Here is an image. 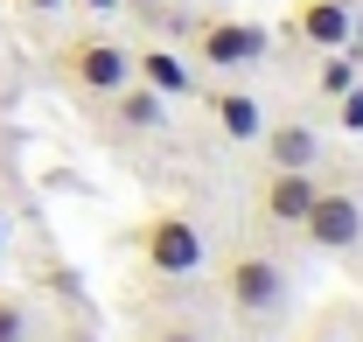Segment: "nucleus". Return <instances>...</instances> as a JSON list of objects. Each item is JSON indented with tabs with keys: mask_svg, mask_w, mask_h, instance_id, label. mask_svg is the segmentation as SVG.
I'll use <instances>...</instances> for the list:
<instances>
[{
	"mask_svg": "<svg viewBox=\"0 0 363 342\" xmlns=\"http://www.w3.org/2000/svg\"><path fill=\"white\" fill-rule=\"evenodd\" d=\"M217 287H224V307L238 321H252V329H266V321L286 314V265L266 245H230L217 258Z\"/></svg>",
	"mask_w": 363,
	"mask_h": 342,
	"instance_id": "obj_1",
	"label": "nucleus"
},
{
	"mask_svg": "<svg viewBox=\"0 0 363 342\" xmlns=\"http://www.w3.org/2000/svg\"><path fill=\"white\" fill-rule=\"evenodd\" d=\"M56 84L77 91V98H112V91L133 84V49L112 43V35H70V43L49 56Z\"/></svg>",
	"mask_w": 363,
	"mask_h": 342,
	"instance_id": "obj_2",
	"label": "nucleus"
},
{
	"mask_svg": "<svg viewBox=\"0 0 363 342\" xmlns=\"http://www.w3.org/2000/svg\"><path fill=\"white\" fill-rule=\"evenodd\" d=\"M133 252H140V265H147L154 280H196V272L210 265L203 224H196V216H182V210L147 216V224H140V238H133Z\"/></svg>",
	"mask_w": 363,
	"mask_h": 342,
	"instance_id": "obj_3",
	"label": "nucleus"
},
{
	"mask_svg": "<svg viewBox=\"0 0 363 342\" xmlns=\"http://www.w3.org/2000/svg\"><path fill=\"white\" fill-rule=\"evenodd\" d=\"M189 43H196V63H203V70H224L230 77V70H252L272 49V28L252 21V14H210V21L189 28Z\"/></svg>",
	"mask_w": 363,
	"mask_h": 342,
	"instance_id": "obj_4",
	"label": "nucleus"
},
{
	"mask_svg": "<svg viewBox=\"0 0 363 342\" xmlns=\"http://www.w3.org/2000/svg\"><path fill=\"white\" fill-rule=\"evenodd\" d=\"M301 238H308L315 252H328V258H350L363 245V203L350 189H315V203L301 216Z\"/></svg>",
	"mask_w": 363,
	"mask_h": 342,
	"instance_id": "obj_5",
	"label": "nucleus"
},
{
	"mask_svg": "<svg viewBox=\"0 0 363 342\" xmlns=\"http://www.w3.org/2000/svg\"><path fill=\"white\" fill-rule=\"evenodd\" d=\"M315 189H321L315 168H266V182H259V216H266L272 231H301Z\"/></svg>",
	"mask_w": 363,
	"mask_h": 342,
	"instance_id": "obj_6",
	"label": "nucleus"
},
{
	"mask_svg": "<svg viewBox=\"0 0 363 342\" xmlns=\"http://www.w3.org/2000/svg\"><path fill=\"white\" fill-rule=\"evenodd\" d=\"M350 28H357L350 0H294V14H286V35L308 49H350Z\"/></svg>",
	"mask_w": 363,
	"mask_h": 342,
	"instance_id": "obj_7",
	"label": "nucleus"
},
{
	"mask_svg": "<svg viewBox=\"0 0 363 342\" xmlns=\"http://www.w3.org/2000/svg\"><path fill=\"white\" fill-rule=\"evenodd\" d=\"M259 147H266V168H315V161H321V133L308 126V119L259 126Z\"/></svg>",
	"mask_w": 363,
	"mask_h": 342,
	"instance_id": "obj_8",
	"label": "nucleus"
},
{
	"mask_svg": "<svg viewBox=\"0 0 363 342\" xmlns=\"http://www.w3.org/2000/svg\"><path fill=\"white\" fill-rule=\"evenodd\" d=\"M133 77H140V84H154L168 105H175V98H196V63H189L182 49H140V56H133Z\"/></svg>",
	"mask_w": 363,
	"mask_h": 342,
	"instance_id": "obj_9",
	"label": "nucleus"
},
{
	"mask_svg": "<svg viewBox=\"0 0 363 342\" xmlns=\"http://www.w3.org/2000/svg\"><path fill=\"white\" fill-rule=\"evenodd\" d=\"M210 112H217L224 140H238V147H259L266 112H259V98H252V91H210Z\"/></svg>",
	"mask_w": 363,
	"mask_h": 342,
	"instance_id": "obj_10",
	"label": "nucleus"
},
{
	"mask_svg": "<svg viewBox=\"0 0 363 342\" xmlns=\"http://www.w3.org/2000/svg\"><path fill=\"white\" fill-rule=\"evenodd\" d=\"M112 105H119V126H133V133H154L161 119H168V98H161L154 84H140V77L126 91H112Z\"/></svg>",
	"mask_w": 363,
	"mask_h": 342,
	"instance_id": "obj_11",
	"label": "nucleus"
},
{
	"mask_svg": "<svg viewBox=\"0 0 363 342\" xmlns=\"http://www.w3.org/2000/svg\"><path fill=\"white\" fill-rule=\"evenodd\" d=\"M357 84V49H321V70H315V91L335 105L342 91Z\"/></svg>",
	"mask_w": 363,
	"mask_h": 342,
	"instance_id": "obj_12",
	"label": "nucleus"
},
{
	"mask_svg": "<svg viewBox=\"0 0 363 342\" xmlns=\"http://www.w3.org/2000/svg\"><path fill=\"white\" fill-rule=\"evenodd\" d=\"M0 342H28V300L0 287Z\"/></svg>",
	"mask_w": 363,
	"mask_h": 342,
	"instance_id": "obj_13",
	"label": "nucleus"
},
{
	"mask_svg": "<svg viewBox=\"0 0 363 342\" xmlns=\"http://www.w3.org/2000/svg\"><path fill=\"white\" fill-rule=\"evenodd\" d=\"M335 119H342V133H363V77L335 98Z\"/></svg>",
	"mask_w": 363,
	"mask_h": 342,
	"instance_id": "obj_14",
	"label": "nucleus"
},
{
	"mask_svg": "<svg viewBox=\"0 0 363 342\" xmlns=\"http://www.w3.org/2000/svg\"><path fill=\"white\" fill-rule=\"evenodd\" d=\"M14 7H28V14H56V7H70V0H14Z\"/></svg>",
	"mask_w": 363,
	"mask_h": 342,
	"instance_id": "obj_15",
	"label": "nucleus"
},
{
	"mask_svg": "<svg viewBox=\"0 0 363 342\" xmlns=\"http://www.w3.org/2000/svg\"><path fill=\"white\" fill-rule=\"evenodd\" d=\"M154 342H203V336H196V329H161Z\"/></svg>",
	"mask_w": 363,
	"mask_h": 342,
	"instance_id": "obj_16",
	"label": "nucleus"
},
{
	"mask_svg": "<svg viewBox=\"0 0 363 342\" xmlns=\"http://www.w3.org/2000/svg\"><path fill=\"white\" fill-rule=\"evenodd\" d=\"M301 342H350V336H335V329H315V336H301Z\"/></svg>",
	"mask_w": 363,
	"mask_h": 342,
	"instance_id": "obj_17",
	"label": "nucleus"
},
{
	"mask_svg": "<svg viewBox=\"0 0 363 342\" xmlns=\"http://www.w3.org/2000/svg\"><path fill=\"white\" fill-rule=\"evenodd\" d=\"M84 7H98V14H112V7H119V0H84Z\"/></svg>",
	"mask_w": 363,
	"mask_h": 342,
	"instance_id": "obj_18",
	"label": "nucleus"
},
{
	"mask_svg": "<svg viewBox=\"0 0 363 342\" xmlns=\"http://www.w3.org/2000/svg\"><path fill=\"white\" fill-rule=\"evenodd\" d=\"M119 7H154V0H119Z\"/></svg>",
	"mask_w": 363,
	"mask_h": 342,
	"instance_id": "obj_19",
	"label": "nucleus"
},
{
	"mask_svg": "<svg viewBox=\"0 0 363 342\" xmlns=\"http://www.w3.org/2000/svg\"><path fill=\"white\" fill-rule=\"evenodd\" d=\"M0 245H7V216H0Z\"/></svg>",
	"mask_w": 363,
	"mask_h": 342,
	"instance_id": "obj_20",
	"label": "nucleus"
}]
</instances>
